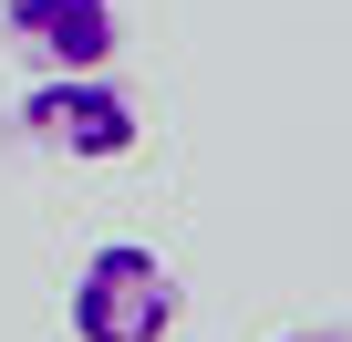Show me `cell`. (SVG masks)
<instances>
[{
    "label": "cell",
    "mask_w": 352,
    "mask_h": 342,
    "mask_svg": "<svg viewBox=\"0 0 352 342\" xmlns=\"http://www.w3.org/2000/svg\"><path fill=\"white\" fill-rule=\"evenodd\" d=\"M0 42L32 73H104L124 21H114V0H0Z\"/></svg>",
    "instance_id": "3"
},
{
    "label": "cell",
    "mask_w": 352,
    "mask_h": 342,
    "mask_svg": "<svg viewBox=\"0 0 352 342\" xmlns=\"http://www.w3.org/2000/svg\"><path fill=\"white\" fill-rule=\"evenodd\" d=\"M11 125H21V145L73 156V166H104V156H135V145H145V104H135L114 73H42Z\"/></svg>",
    "instance_id": "2"
},
{
    "label": "cell",
    "mask_w": 352,
    "mask_h": 342,
    "mask_svg": "<svg viewBox=\"0 0 352 342\" xmlns=\"http://www.w3.org/2000/svg\"><path fill=\"white\" fill-rule=\"evenodd\" d=\"M176 311H187V290H176V270L145 239L83 249V270H73V342H166Z\"/></svg>",
    "instance_id": "1"
},
{
    "label": "cell",
    "mask_w": 352,
    "mask_h": 342,
    "mask_svg": "<svg viewBox=\"0 0 352 342\" xmlns=\"http://www.w3.org/2000/svg\"><path fill=\"white\" fill-rule=\"evenodd\" d=\"M280 342H352V332H331V321H321V332H280Z\"/></svg>",
    "instance_id": "4"
}]
</instances>
